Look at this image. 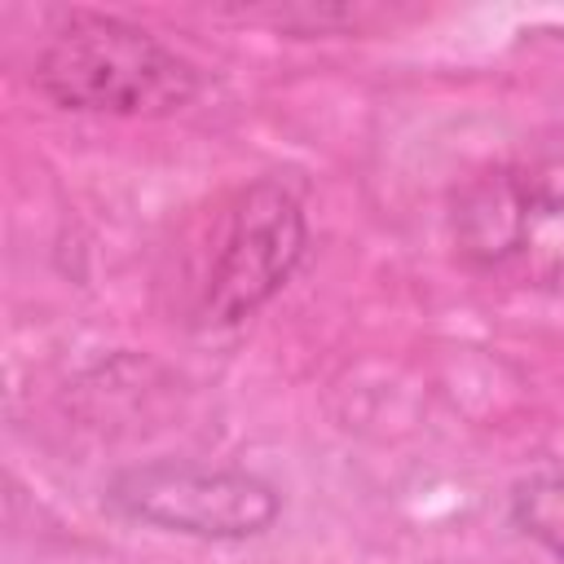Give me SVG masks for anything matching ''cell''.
Masks as SVG:
<instances>
[{
	"instance_id": "obj_1",
	"label": "cell",
	"mask_w": 564,
	"mask_h": 564,
	"mask_svg": "<svg viewBox=\"0 0 564 564\" xmlns=\"http://www.w3.org/2000/svg\"><path fill=\"white\" fill-rule=\"evenodd\" d=\"M35 93L70 115L159 119L203 93V70L150 26L119 13H66L31 62Z\"/></svg>"
},
{
	"instance_id": "obj_2",
	"label": "cell",
	"mask_w": 564,
	"mask_h": 564,
	"mask_svg": "<svg viewBox=\"0 0 564 564\" xmlns=\"http://www.w3.org/2000/svg\"><path fill=\"white\" fill-rule=\"evenodd\" d=\"M304 251H308L304 198L282 176L247 181L220 216L212 260L198 282L194 317L212 330L256 317L295 278Z\"/></svg>"
},
{
	"instance_id": "obj_3",
	"label": "cell",
	"mask_w": 564,
	"mask_h": 564,
	"mask_svg": "<svg viewBox=\"0 0 564 564\" xmlns=\"http://www.w3.org/2000/svg\"><path fill=\"white\" fill-rule=\"evenodd\" d=\"M106 507L154 533L194 542H251L282 516V489L247 467H207L189 458H150L115 471Z\"/></svg>"
},
{
	"instance_id": "obj_4",
	"label": "cell",
	"mask_w": 564,
	"mask_h": 564,
	"mask_svg": "<svg viewBox=\"0 0 564 564\" xmlns=\"http://www.w3.org/2000/svg\"><path fill=\"white\" fill-rule=\"evenodd\" d=\"M533 225L538 220L520 203L502 163L480 167L449 198V238H454L458 260L471 269H498L511 256H520L529 247Z\"/></svg>"
},
{
	"instance_id": "obj_5",
	"label": "cell",
	"mask_w": 564,
	"mask_h": 564,
	"mask_svg": "<svg viewBox=\"0 0 564 564\" xmlns=\"http://www.w3.org/2000/svg\"><path fill=\"white\" fill-rule=\"evenodd\" d=\"M502 172L516 185V194L533 220L564 216V123H551V128H538L533 137H524L502 159Z\"/></svg>"
},
{
	"instance_id": "obj_6",
	"label": "cell",
	"mask_w": 564,
	"mask_h": 564,
	"mask_svg": "<svg viewBox=\"0 0 564 564\" xmlns=\"http://www.w3.org/2000/svg\"><path fill=\"white\" fill-rule=\"evenodd\" d=\"M507 511H511V524L529 542H538L542 551L564 560V467L533 471V476L516 480Z\"/></svg>"
}]
</instances>
